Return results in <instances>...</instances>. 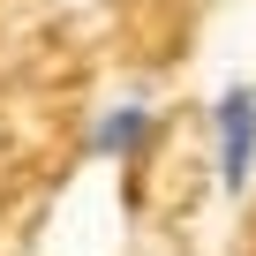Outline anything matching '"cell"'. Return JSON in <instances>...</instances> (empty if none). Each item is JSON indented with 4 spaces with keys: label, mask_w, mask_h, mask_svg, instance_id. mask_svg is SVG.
Instances as JSON below:
<instances>
[{
    "label": "cell",
    "mask_w": 256,
    "mask_h": 256,
    "mask_svg": "<svg viewBox=\"0 0 256 256\" xmlns=\"http://www.w3.org/2000/svg\"><path fill=\"white\" fill-rule=\"evenodd\" d=\"M211 166L226 196L256 188V83H226L211 106Z\"/></svg>",
    "instance_id": "cell-1"
},
{
    "label": "cell",
    "mask_w": 256,
    "mask_h": 256,
    "mask_svg": "<svg viewBox=\"0 0 256 256\" xmlns=\"http://www.w3.org/2000/svg\"><path fill=\"white\" fill-rule=\"evenodd\" d=\"M151 144H158V113H151L144 98H120V106H106V113L90 120V136H83V151H90L98 166H136Z\"/></svg>",
    "instance_id": "cell-2"
}]
</instances>
